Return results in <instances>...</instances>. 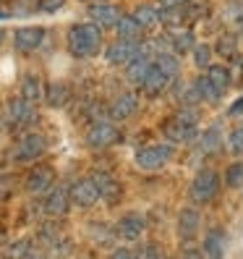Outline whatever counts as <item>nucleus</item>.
Here are the masks:
<instances>
[{
  "label": "nucleus",
  "instance_id": "nucleus-1",
  "mask_svg": "<svg viewBox=\"0 0 243 259\" xmlns=\"http://www.w3.org/2000/svg\"><path fill=\"white\" fill-rule=\"evenodd\" d=\"M102 48V32L97 24H73L68 29V53L73 58H92Z\"/></svg>",
  "mask_w": 243,
  "mask_h": 259
},
{
  "label": "nucleus",
  "instance_id": "nucleus-2",
  "mask_svg": "<svg viewBox=\"0 0 243 259\" xmlns=\"http://www.w3.org/2000/svg\"><path fill=\"white\" fill-rule=\"evenodd\" d=\"M220 191V173L212 170V167H204V170L196 173V178L188 186V199L193 204H207L217 196Z\"/></svg>",
  "mask_w": 243,
  "mask_h": 259
},
{
  "label": "nucleus",
  "instance_id": "nucleus-3",
  "mask_svg": "<svg viewBox=\"0 0 243 259\" xmlns=\"http://www.w3.org/2000/svg\"><path fill=\"white\" fill-rule=\"evenodd\" d=\"M173 157V147L170 144H152V147H144L136 152V165L141 170H160L170 162Z\"/></svg>",
  "mask_w": 243,
  "mask_h": 259
},
{
  "label": "nucleus",
  "instance_id": "nucleus-4",
  "mask_svg": "<svg viewBox=\"0 0 243 259\" xmlns=\"http://www.w3.org/2000/svg\"><path fill=\"white\" fill-rule=\"evenodd\" d=\"M44 149H47V142H44L42 134H24L16 144V149H13V160L16 162H32V160L44 155Z\"/></svg>",
  "mask_w": 243,
  "mask_h": 259
},
{
  "label": "nucleus",
  "instance_id": "nucleus-5",
  "mask_svg": "<svg viewBox=\"0 0 243 259\" xmlns=\"http://www.w3.org/2000/svg\"><path fill=\"white\" fill-rule=\"evenodd\" d=\"M8 118H11L13 126H32L34 120H37V108H34V102L26 100V97L11 100V102H8Z\"/></svg>",
  "mask_w": 243,
  "mask_h": 259
},
{
  "label": "nucleus",
  "instance_id": "nucleus-6",
  "mask_svg": "<svg viewBox=\"0 0 243 259\" xmlns=\"http://www.w3.org/2000/svg\"><path fill=\"white\" fill-rule=\"evenodd\" d=\"M162 134L168 136L173 144H188V142H193L196 136H199V131H196V123H186V120H180V118H175V115L162 126Z\"/></svg>",
  "mask_w": 243,
  "mask_h": 259
},
{
  "label": "nucleus",
  "instance_id": "nucleus-7",
  "mask_svg": "<svg viewBox=\"0 0 243 259\" xmlns=\"http://www.w3.org/2000/svg\"><path fill=\"white\" fill-rule=\"evenodd\" d=\"M120 142V131L113 123H94L92 128L86 131V144L94 147V149H105V147H113Z\"/></svg>",
  "mask_w": 243,
  "mask_h": 259
},
{
  "label": "nucleus",
  "instance_id": "nucleus-8",
  "mask_svg": "<svg viewBox=\"0 0 243 259\" xmlns=\"http://www.w3.org/2000/svg\"><path fill=\"white\" fill-rule=\"evenodd\" d=\"M136 55H139V39H118L108 48V53H105L110 66H126Z\"/></svg>",
  "mask_w": 243,
  "mask_h": 259
},
{
  "label": "nucleus",
  "instance_id": "nucleus-9",
  "mask_svg": "<svg viewBox=\"0 0 243 259\" xmlns=\"http://www.w3.org/2000/svg\"><path fill=\"white\" fill-rule=\"evenodd\" d=\"M68 199H71V204H76V207H92V204L100 199L97 184H94L92 178L76 181V184L71 186V191H68Z\"/></svg>",
  "mask_w": 243,
  "mask_h": 259
},
{
  "label": "nucleus",
  "instance_id": "nucleus-10",
  "mask_svg": "<svg viewBox=\"0 0 243 259\" xmlns=\"http://www.w3.org/2000/svg\"><path fill=\"white\" fill-rule=\"evenodd\" d=\"M170 76L168 73H165L157 63H152L149 68H147V73H144V79H141V89H144V92L149 95V97H160L162 92H165V89H168L170 87Z\"/></svg>",
  "mask_w": 243,
  "mask_h": 259
},
{
  "label": "nucleus",
  "instance_id": "nucleus-11",
  "mask_svg": "<svg viewBox=\"0 0 243 259\" xmlns=\"http://www.w3.org/2000/svg\"><path fill=\"white\" fill-rule=\"evenodd\" d=\"M44 39V29L42 26H21L13 34V45L19 53H34Z\"/></svg>",
  "mask_w": 243,
  "mask_h": 259
},
{
  "label": "nucleus",
  "instance_id": "nucleus-12",
  "mask_svg": "<svg viewBox=\"0 0 243 259\" xmlns=\"http://www.w3.org/2000/svg\"><path fill=\"white\" fill-rule=\"evenodd\" d=\"M89 19H92V24H97L100 29H113L120 19V11L110 3H92V8H89Z\"/></svg>",
  "mask_w": 243,
  "mask_h": 259
},
{
  "label": "nucleus",
  "instance_id": "nucleus-13",
  "mask_svg": "<svg viewBox=\"0 0 243 259\" xmlns=\"http://www.w3.org/2000/svg\"><path fill=\"white\" fill-rule=\"evenodd\" d=\"M53 184H55V170L50 165H37L34 170L26 176V189L34 191V194H44Z\"/></svg>",
  "mask_w": 243,
  "mask_h": 259
},
{
  "label": "nucleus",
  "instance_id": "nucleus-14",
  "mask_svg": "<svg viewBox=\"0 0 243 259\" xmlns=\"http://www.w3.org/2000/svg\"><path fill=\"white\" fill-rule=\"evenodd\" d=\"M47 196H44V212L47 215H66L68 212V204H71V199H68V191L66 189H60V186H50L47 191H44Z\"/></svg>",
  "mask_w": 243,
  "mask_h": 259
},
{
  "label": "nucleus",
  "instance_id": "nucleus-15",
  "mask_svg": "<svg viewBox=\"0 0 243 259\" xmlns=\"http://www.w3.org/2000/svg\"><path fill=\"white\" fill-rule=\"evenodd\" d=\"M136 108H139V97H136L133 92H123V95H118L115 102L110 105V118L113 120H126L136 113Z\"/></svg>",
  "mask_w": 243,
  "mask_h": 259
},
{
  "label": "nucleus",
  "instance_id": "nucleus-16",
  "mask_svg": "<svg viewBox=\"0 0 243 259\" xmlns=\"http://www.w3.org/2000/svg\"><path fill=\"white\" fill-rule=\"evenodd\" d=\"M178 233H180L183 241H193L196 233H199V212H196L193 207L180 209V215H178Z\"/></svg>",
  "mask_w": 243,
  "mask_h": 259
},
{
  "label": "nucleus",
  "instance_id": "nucleus-17",
  "mask_svg": "<svg viewBox=\"0 0 243 259\" xmlns=\"http://www.w3.org/2000/svg\"><path fill=\"white\" fill-rule=\"evenodd\" d=\"M144 228H147L144 215H139V212H131V215H126L123 220H120L118 233L123 236L126 241H133V238H139V236L144 233Z\"/></svg>",
  "mask_w": 243,
  "mask_h": 259
},
{
  "label": "nucleus",
  "instance_id": "nucleus-18",
  "mask_svg": "<svg viewBox=\"0 0 243 259\" xmlns=\"http://www.w3.org/2000/svg\"><path fill=\"white\" fill-rule=\"evenodd\" d=\"M92 181L97 184V191H100V199H108V202H118V196H120V184L108 176V173H97L92 176Z\"/></svg>",
  "mask_w": 243,
  "mask_h": 259
},
{
  "label": "nucleus",
  "instance_id": "nucleus-19",
  "mask_svg": "<svg viewBox=\"0 0 243 259\" xmlns=\"http://www.w3.org/2000/svg\"><path fill=\"white\" fill-rule=\"evenodd\" d=\"M225 238H227V233L222 228H209L204 236V251L209 256H222L225 254Z\"/></svg>",
  "mask_w": 243,
  "mask_h": 259
},
{
  "label": "nucleus",
  "instance_id": "nucleus-20",
  "mask_svg": "<svg viewBox=\"0 0 243 259\" xmlns=\"http://www.w3.org/2000/svg\"><path fill=\"white\" fill-rule=\"evenodd\" d=\"M113 29L118 32V39H141V32H144V26L133 16H120Z\"/></svg>",
  "mask_w": 243,
  "mask_h": 259
},
{
  "label": "nucleus",
  "instance_id": "nucleus-21",
  "mask_svg": "<svg viewBox=\"0 0 243 259\" xmlns=\"http://www.w3.org/2000/svg\"><path fill=\"white\" fill-rule=\"evenodd\" d=\"M202 152L204 155H215V152H220L222 147V126L215 123V126H209L204 134H202Z\"/></svg>",
  "mask_w": 243,
  "mask_h": 259
},
{
  "label": "nucleus",
  "instance_id": "nucleus-22",
  "mask_svg": "<svg viewBox=\"0 0 243 259\" xmlns=\"http://www.w3.org/2000/svg\"><path fill=\"white\" fill-rule=\"evenodd\" d=\"M170 48H173V53L175 55H183V53H188L191 48H193V34L188 32V29H173L170 32Z\"/></svg>",
  "mask_w": 243,
  "mask_h": 259
},
{
  "label": "nucleus",
  "instance_id": "nucleus-23",
  "mask_svg": "<svg viewBox=\"0 0 243 259\" xmlns=\"http://www.w3.org/2000/svg\"><path fill=\"white\" fill-rule=\"evenodd\" d=\"M126 66H128V68H126V79H128L131 84H141L147 68L152 66V60H149V58H144V55H136L133 60H128Z\"/></svg>",
  "mask_w": 243,
  "mask_h": 259
},
{
  "label": "nucleus",
  "instance_id": "nucleus-24",
  "mask_svg": "<svg viewBox=\"0 0 243 259\" xmlns=\"http://www.w3.org/2000/svg\"><path fill=\"white\" fill-rule=\"evenodd\" d=\"M42 95H44L50 108H63V105L71 100V89H68V84H50L47 92H42Z\"/></svg>",
  "mask_w": 243,
  "mask_h": 259
},
{
  "label": "nucleus",
  "instance_id": "nucleus-25",
  "mask_svg": "<svg viewBox=\"0 0 243 259\" xmlns=\"http://www.w3.org/2000/svg\"><path fill=\"white\" fill-rule=\"evenodd\" d=\"M207 79H209V81H212V87H215L217 92L222 95L225 89L230 87V68H227V66H209Z\"/></svg>",
  "mask_w": 243,
  "mask_h": 259
},
{
  "label": "nucleus",
  "instance_id": "nucleus-26",
  "mask_svg": "<svg viewBox=\"0 0 243 259\" xmlns=\"http://www.w3.org/2000/svg\"><path fill=\"white\" fill-rule=\"evenodd\" d=\"M152 63H157L165 73L170 76V79H175V76L180 73V58H178L173 50H170V53H160L155 60H152Z\"/></svg>",
  "mask_w": 243,
  "mask_h": 259
},
{
  "label": "nucleus",
  "instance_id": "nucleus-27",
  "mask_svg": "<svg viewBox=\"0 0 243 259\" xmlns=\"http://www.w3.org/2000/svg\"><path fill=\"white\" fill-rule=\"evenodd\" d=\"M131 16H133L136 21H139L144 29H152V26H155V24L160 21V11H157L155 6H139V8H136V11L131 13Z\"/></svg>",
  "mask_w": 243,
  "mask_h": 259
},
{
  "label": "nucleus",
  "instance_id": "nucleus-28",
  "mask_svg": "<svg viewBox=\"0 0 243 259\" xmlns=\"http://www.w3.org/2000/svg\"><path fill=\"white\" fill-rule=\"evenodd\" d=\"M193 89H196V95H199V100H207V102H217L220 100V92L212 87V81L207 79V76H204V79H196Z\"/></svg>",
  "mask_w": 243,
  "mask_h": 259
},
{
  "label": "nucleus",
  "instance_id": "nucleus-29",
  "mask_svg": "<svg viewBox=\"0 0 243 259\" xmlns=\"http://www.w3.org/2000/svg\"><path fill=\"white\" fill-rule=\"evenodd\" d=\"M21 97L32 100V102H37V100L42 97V84H39L37 76H26V79H24V84H21Z\"/></svg>",
  "mask_w": 243,
  "mask_h": 259
},
{
  "label": "nucleus",
  "instance_id": "nucleus-30",
  "mask_svg": "<svg viewBox=\"0 0 243 259\" xmlns=\"http://www.w3.org/2000/svg\"><path fill=\"white\" fill-rule=\"evenodd\" d=\"M225 184L230 186V189H240V186H243V162L227 165V170H225Z\"/></svg>",
  "mask_w": 243,
  "mask_h": 259
},
{
  "label": "nucleus",
  "instance_id": "nucleus-31",
  "mask_svg": "<svg viewBox=\"0 0 243 259\" xmlns=\"http://www.w3.org/2000/svg\"><path fill=\"white\" fill-rule=\"evenodd\" d=\"M193 63L196 68H209L212 66V48L209 45H193Z\"/></svg>",
  "mask_w": 243,
  "mask_h": 259
},
{
  "label": "nucleus",
  "instance_id": "nucleus-32",
  "mask_svg": "<svg viewBox=\"0 0 243 259\" xmlns=\"http://www.w3.org/2000/svg\"><path fill=\"white\" fill-rule=\"evenodd\" d=\"M217 53L225 55V58H235V53H238V39H235L233 34L220 37V42H217Z\"/></svg>",
  "mask_w": 243,
  "mask_h": 259
},
{
  "label": "nucleus",
  "instance_id": "nucleus-33",
  "mask_svg": "<svg viewBox=\"0 0 243 259\" xmlns=\"http://www.w3.org/2000/svg\"><path fill=\"white\" fill-rule=\"evenodd\" d=\"M37 3H39V0H13V3H11V13H13V16H29V13L37 11Z\"/></svg>",
  "mask_w": 243,
  "mask_h": 259
},
{
  "label": "nucleus",
  "instance_id": "nucleus-34",
  "mask_svg": "<svg viewBox=\"0 0 243 259\" xmlns=\"http://www.w3.org/2000/svg\"><path fill=\"white\" fill-rule=\"evenodd\" d=\"M63 6H66V0H39L37 11H42V13H55V11H60Z\"/></svg>",
  "mask_w": 243,
  "mask_h": 259
},
{
  "label": "nucleus",
  "instance_id": "nucleus-35",
  "mask_svg": "<svg viewBox=\"0 0 243 259\" xmlns=\"http://www.w3.org/2000/svg\"><path fill=\"white\" fill-rule=\"evenodd\" d=\"M230 149L235 155H243V128H235L230 134Z\"/></svg>",
  "mask_w": 243,
  "mask_h": 259
},
{
  "label": "nucleus",
  "instance_id": "nucleus-36",
  "mask_svg": "<svg viewBox=\"0 0 243 259\" xmlns=\"http://www.w3.org/2000/svg\"><path fill=\"white\" fill-rule=\"evenodd\" d=\"M227 115H230V118H240L243 115V97H238L230 108H227Z\"/></svg>",
  "mask_w": 243,
  "mask_h": 259
},
{
  "label": "nucleus",
  "instance_id": "nucleus-37",
  "mask_svg": "<svg viewBox=\"0 0 243 259\" xmlns=\"http://www.w3.org/2000/svg\"><path fill=\"white\" fill-rule=\"evenodd\" d=\"M175 118H180V120H186V123H196V110H178L175 113Z\"/></svg>",
  "mask_w": 243,
  "mask_h": 259
},
{
  "label": "nucleus",
  "instance_id": "nucleus-38",
  "mask_svg": "<svg viewBox=\"0 0 243 259\" xmlns=\"http://www.w3.org/2000/svg\"><path fill=\"white\" fill-rule=\"evenodd\" d=\"M11 254H32V246H29V241H21L19 246H13Z\"/></svg>",
  "mask_w": 243,
  "mask_h": 259
},
{
  "label": "nucleus",
  "instance_id": "nucleus-39",
  "mask_svg": "<svg viewBox=\"0 0 243 259\" xmlns=\"http://www.w3.org/2000/svg\"><path fill=\"white\" fill-rule=\"evenodd\" d=\"M188 0H160V8H178V6H186Z\"/></svg>",
  "mask_w": 243,
  "mask_h": 259
},
{
  "label": "nucleus",
  "instance_id": "nucleus-40",
  "mask_svg": "<svg viewBox=\"0 0 243 259\" xmlns=\"http://www.w3.org/2000/svg\"><path fill=\"white\" fill-rule=\"evenodd\" d=\"M113 256H133V251H131V249H115Z\"/></svg>",
  "mask_w": 243,
  "mask_h": 259
},
{
  "label": "nucleus",
  "instance_id": "nucleus-41",
  "mask_svg": "<svg viewBox=\"0 0 243 259\" xmlns=\"http://www.w3.org/2000/svg\"><path fill=\"white\" fill-rule=\"evenodd\" d=\"M147 254H149V256H162V249H155V246H152V249H147Z\"/></svg>",
  "mask_w": 243,
  "mask_h": 259
},
{
  "label": "nucleus",
  "instance_id": "nucleus-42",
  "mask_svg": "<svg viewBox=\"0 0 243 259\" xmlns=\"http://www.w3.org/2000/svg\"><path fill=\"white\" fill-rule=\"evenodd\" d=\"M3 16H8V13H6V6H3V0H0V19H3Z\"/></svg>",
  "mask_w": 243,
  "mask_h": 259
},
{
  "label": "nucleus",
  "instance_id": "nucleus-43",
  "mask_svg": "<svg viewBox=\"0 0 243 259\" xmlns=\"http://www.w3.org/2000/svg\"><path fill=\"white\" fill-rule=\"evenodd\" d=\"M3 39H6V32H3V29H0V45H3Z\"/></svg>",
  "mask_w": 243,
  "mask_h": 259
},
{
  "label": "nucleus",
  "instance_id": "nucleus-44",
  "mask_svg": "<svg viewBox=\"0 0 243 259\" xmlns=\"http://www.w3.org/2000/svg\"><path fill=\"white\" fill-rule=\"evenodd\" d=\"M89 3H102V0H89Z\"/></svg>",
  "mask_w": 243,
  "mask_h": 259
}]
</instances>
